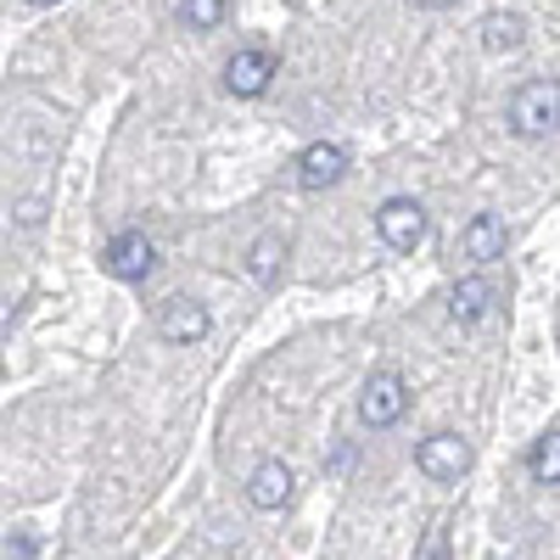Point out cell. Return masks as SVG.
I'll use <instances>...</instances> for the list:
<instances>
[{
    "label": "cell",
    "instance_id": "cell-2",
    "mask_svg": "<svg viewBox=\"0 0 560 560\" xmlns=\"http://www.w3.org/2000/svg\"><path fill=\"white\" fill-rule=\"evenodd\" d=\"M555 113H560V90L555 79H533L510 96V129L522 140H549L555 135Z\"/></svg>",
    "mask_w": 560,
    "mask_h": 560
},
{
    "label": "cell",
    "instance_id": "cell-8",
    "mask_svg": "<svg viewBox=\"0 0 560 560\" xmlns=\"http://www.w3.org/2000/svg\"><path fill=\"white\" fill-rule=\"evenodd\" d=\"M158 331H163V342H174V348H191V342H202V337L213 331V314H208L197 298H168Z\"/></svg>",
    "mask_w": 560,
    "mask_h": 560
},
{
    "label": "cell",
    "instance_id": "cell-3",
    "mask_svg": "<svg viewBox=\"0 0 560 560\" xmlns=\"http://www.w3.org/2000/svg\"><path fill=\"white\" fill-rule=\"evenodd\" d=\"M415 465H420V477H432V482H459L471 471V443L454 438V432H432V438H420Z\"/></svg>",
    "mask_w": 560,
    "mask_h": 560
},
{
    "label": "cell",
    "instance_id": "cell-11",
    "mask_svg": "<svg viewBox=\"0 0 560 560\" xmlns=\"http://www.w3.org/2000/svg\"><path fill=\"white\" fill-rule=\"evenodd\" d=\"M292 488H298L292 465L287 459H264L253 471V482H247V504L253 510H280V504H292Z\"/></svg>",
    "mask_w": 560,
    "mask_h": 560
},
{
    "label": "cell",
    "instance_id": "cell-6",
    "mask_svg": "<svg viewBox=\"0 0 560 560\" xmlns=\"http://www.w3.org/2000/svg\"><path fill=\"white\" fill-rule=\"evenodd\" d=\"M269 84H275V51H264V45H247V51H236L224 62V90L230 96L258 102Z\"/></svg>",
    "mask_w": 560,
    "mask_h": 560
},
{
    "label": "cell",
    "instance_id": "cell-18",
    "mask_svg": "<svg viewBox=\"0 0 560 560\" xmlns=\"http://www.w3.org/2000/svg\"><path fill=\"white\" fill-rule=\"evenodd\" d=\"M34 7H57V0H34Z\"/></svg>",
    "mask_w": 560,
    "mask_h": 560
},
{
    "label": "cell",
    "instance_id": "cell-16",
    "mask_svg": "<svg viewBox=\"0 0 560 560\" xmlns=\"http://www.w3.org/2000/svg\"><path fill=\"white\" fill-rule=\"evenodd\" d=\"M443 549H448V533L432 527V533H427V560H443Z\"/></svg>",
    "mask_w": 560,
    "mask_h": 560
},
{
    "label": "cell",
    "instance_id": "cell-13",
    "mask_svg": "<svg viewBox=\"0 0 560 560\" xmlns=\"http://www.w3.org/2000/svg\"><path fill=\"white\" fill-rule=\"evenodd\" d=\"M280 264H287V236H258V242H253V253H247V269H253L258 287H275Z\"/></svg>",
    "mask_w": 560,
    "mask_h": 560
},
{
    "label": "cell",
    "instance_id": "cell-12",
    "mask_svg": "<svg viewBox=\"0 0 560 560\" xmlns=\"http://www.w3.org/2000/svg\"><path fill=\"white\" fill-rule=\"evenodd\" d=\"M477 34H482V51L488 57H516L522 45H527V23L516 12H488Z\"/></svg>",
    "mask_w": 560,
    "mask_h": 560
},
{
    "label": "cell",
    "instance_id": "cell-15",
    "mask_svg": "<svg viewBox=\"0 0 560 560\" xmlns=\"http://www.w3.org/2000/svg\"><path fill=\"white\" fill-rule=\"evenodd\" d=\"M179 18L191 28H219L224 23V0H179Z\"/></svg>",
    "mask_w": 560,
    "mask_h": 560
},
{
    "label": "cell",
    "instance_id": "cell-10",
    "mask_svg": "<svg viewBox=\"0 0 560 560\" xmlns=\"http://www.w3.org/2000/svg\"><path fill=\"white\" fill-rule=\"evenodd\" d=\"M504 247H510V230H504L499 213H477L471 224L459 230V253L471 264H493V258H504Z\"/></svg>",
    "mask_w": 560,
    "mask_h": 560
},
{
    "label": "cell",
    "instance_id": "cell-5",
    "mask_svg": "<svg viewBox=\"0 0 560 560\" xmlns=\"http://www.w3.org/2000/svg\"><path fill=\"white\" fill-rule=\"evenodd\" d=\"M102 269H107L113 280H147V275L158 269L152 236H147V230H118V236L102 247Z\"/></svg>",
    "mask_w": 560,
    "mask_h": 560
},
{
    "label": "cell",
    "instance_id": "cell-14",
    "mask_svg": "<svg viewBox=\"0 0 560 560\" xmlns=\"http://www.w3.org/2000/svg\"><path fill=\"white\" fill-rule=\"evenodd\" d=\"M527 465H533V482H544V488H555V482H560V427H549V432L533 443Z\"/></svg>",
    "mask_w": 560,
    "mask_h": 560
},
{
    "label": "cell",
    "instance_id": "cell-9",
    "mask_svg": "<svg viewBox=\"0 0 560 560\" xmlns=\"http://www.w3.org/2000/svg\"><path fill=\"white\" fill-rule=\"evenodd\" d=\"M493 303H499V287L488 275H465L459 287L448 292V319L454 325H482L488 314H493Z\"/></svg>",
    "mask_w": 560,
    "mask_h": 560
},
{
    "label": "cell",
    "instance_id": "cell-7",
    "mask_svg": "<svg viewBox=\"0 0 560 560\" xmlns=\"http://www.w3.org/2000/svg\"><path fill=\"white\" fill-rule=\"evenodd\" d=\"M348 174V147H337V140H314V147H303L298 158V185L303 191H331V185H342Z\"/></svg>",
    "mask_w": 560,
    "mask_h": 560
},
{
    "label": "cell",
    "instance_id": "cell-17",
    "mask_svg": "<svg viewBox=\"0 0 560 560\" xmlns=\"http://www.w3.org/2000/svg\"><path fill=\"white\" fill-rule=\"evenodd\" d=\"M415 7H427V12H448V7H459V0H415Z\"/></svg>",
    "mask_w": 560,
    "mask_h": 560
},
{
    "label": "cell",
    "instance_id": "cell-1",
    "mask_svg": "<svg viewBox=\"0 0 560 560\" xmlns=\"http://www.w3.org/2000/svg\"><path fill=\"white\" fill-rule=\"evenodd\" d=\"M409 415V382L398 370H370V382L359 387V420L370 432H387Z\"/></svg>",
    "mask_w": 560,
    "mask_h": 560
},
{
    "label": "cell",
    "instance_id": "cell-4",
    "mask_svg": "<svg viewBox=\"0 0 560 560\" xmlns=\"http://www.w3.org/2000/svg\"><path fill=\"white\" fill-rule=\"evenodd\" d=\"M376 230H382V242L393 253H415L420 242H427V208H420L415 197H387L376 208Z\"/></svg>",
    "mask_w": 560,
    "mask_h": 560
}]
</instances>
